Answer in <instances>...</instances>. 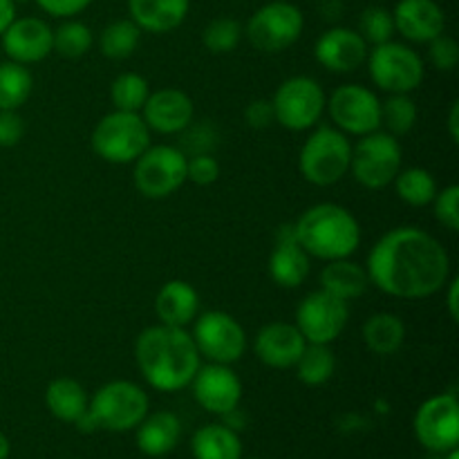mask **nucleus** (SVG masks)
<instances>
[{
  "label": "nucleus",
  "instance_id": "1",
  "mask_svg": "<svg viewBox=\"0 0 459 459\" xmlns=\"http://www.w3.org/2000/svg\"><path fill=\"white\" fill-rule=\"evenodd\" d=\"M368 278L393 299H430L446 287L451 258L442 242L420 227L384 233L368 255Z\"/></svg>",
  "mask_w": 459,
  "mask_h": 459
},
{
  "label": "nucleus",
  "instance_id": "2",
  "mask_svg": "<svg viewBox=\"0 0 459 459\" xmlns=\"http://www.w3.org/2000/svg\"><path fill=\"white\" fill-rule=\"evenodd\" d=\"M134 361L148 385L160 393H178L191 385L200 370V352L186 327H170L160 323L137 336Z\"/></svg>",
  "mask_w": 459,
  "mask_h": 459
},
{
  "label": "nucleus",
  "instance_id": "3",
  "mask_svg": "<svg viewBox=\"0 0 459 459\" xmlns=\"http://www.w3.org/2000/svg\"><path fill=\"white\" fill-rule=\"evenodd\" d=\"M294 233L309 258L339 260L350 258L361 245V227L345 206L334 202L314 204L296 220Z\"/></svg>",
  "mask_w": 459,
  "mask_h": 459
},
{
  "label": "nucleus",
  "instance_id": "4",
  "mask_svg": "<svg viewBox=\"0 0 459 459\" xmlns=\"http://www.w3.org/2000/svg\"><path fill=\"white\" fill-rule=\"evenodd\" d=\"M352 143L334 126H318L300 148L299 166L303 178L314 186H334L350 173Z\"/></svg>",
  "mask_w": 459,
  "mask_h": 459
},
{
  "label": "nucleus",
  "instance_id": "5",
  "mask_svg": "<svg viewBox=\"0 0 459 459\" xmlns=\"http://www.w3.org/2000/svg\"><path fill=\"white\" fill-rule=\"evenodd\" d=\"M92 151L108 164H134L151 146V128L139 112L115 110L92 130Z\"/></svg>",
  "mask_w": 459,
  "mask_h": 459
},
{
  "label": "nucleus",
  "instance_id": "6",
  "mask_svg": "<svg viewBox=\"0 0 459 459\" xmlns=\"http://www.w3.org/2000/svg\"><path fill=\"white\" fill-rule=\"evenodd\" d=\"M403 164V151L397 137L385 130L363 134L352 148L350 170L368 191H381L394 182Z\"/></svg>",
  "mask_w": 459,
  "mask_h": 459
},
{
  "label": "nucleus",
  "instance_id": "7",
  "mask_svg": "<svg viewBox=\"0 0 459 459\" xmlns=\"http://www.w3.org/2000/svg\"><path fill=\"white\" fill-rule=\"evenodd\" d=\"M88 411L99 429L128 433L137 429L148 415V394L133 381H110L92 394Z\"/></svg>",
  "mask_w": 459,
  "mask_h": 459
},
{
  "label": "nucleus",
  "instance_id": "8",
  "mask_svg": "<svg viewBox=\"0 0 459 459\" xmlns=\"http://www.w3.org/2000/svg\"><path fill=\"white\" fill-rule=\"evenodd\" d=\"M368 70L377 88L388 94H411L424 81V61L406 43L388 40L368 54Z\"/></svg>",
  "mask_w": 459,
  "mask_h": 459
},
{
  "label": "nucleus",
  "instance_id": "9",
  "mask_svg": "<svg viewBox=\"0 0 459 459\" xmlns=\"http://www.w3.org/2000/svg\"><path fill=\"white\" fill-rule=\"evenodd\" d=\"M188 155L175 146H148L134 160V186L148 200H164L186 182Z\"/></svg>",
  "mask_w": 459,
  "mask_h": 459
},
{
  "label": "nucleus",
  "instance_id": "10",
  "mask_svg": "<svg viewBox=\"0 0 459 459\" xmlns=\"http://www.w3.org/2000/svg\"><path fill=\"white\" fill-rule=\"evenodd\" d=\"M305 16L294 3L273 0L251 13L247 22V39L264 54H278L290 49L300 39Z\"/></svg>",
  "mask_w": 459,
  "mask_h": 459
},
{
  "label": "nucleus",
  "instance_id": "11",
  "mask_svg": "<svg viewBox=\"0 0 459 459\" xmlns=\"http://www.w3.org/2000/svg\"><path fill=\"white\" fill-rule=\"evenodd\" d=\"M325 92L312 76H291L273 92L272 106L276 121L287 130H309L325 112Z\"/></svg>",
  "mask_w": 459,
  "mask_h": 459
},
{
  "label": "nucleus",
  "instance_id": "12",
  "mask_svg": "<svg viewBox=\"0 0 459 459\" xmlns=\"http://www.w3.org/2000/svg\"><path fill=\"white\" fill-rule=\"evenodd\" d=\"M325 108L334 121V128L343 134L363 137L381 128V101L366 85H339L325 101Z\"/></svg>",
  "mask_w": 459,
  "mask_h": 459
},
{
  "label": "nucleus",
  "instance_id": "13",
  "mask_svg": "<svg viewBox=\"0 0 459 459\" xmlns=\"http://www.w3.org/2000/svg\"><path fill=\"white\" fill-rule=\"evenodd\" d=\"M195 327H193V341L200 352V357H206L211 363H231L240 361V357L247 350V334L245 327L227 312H204L197 316Z\"/></svg>",
  "mask_w": 459,
  "mask_h": 459
},
{
  "label": "nucleus",
  "instance_id": "14",
  "mask_svg": "<svg viewBox=\"0 0 459 459\" xmlns=\"http://www.w3.org/2000/svg\"><path fill=\"white\" fill-rule=\"evenodd\" d=\"M417 442L433 453H448L459 446V403L455 393L435 394L415 412Z\"/></svg>",
  "mask_w": 459,
  "mask_h": 459
},
{
  "label": "nucleus",
  "instance_id": "15",
  "mask_svg": "<svg viewBox=\"0 0 459 459\" xmlns=\"http://www.w3.org/2000/svg\"><path fill=\"white\" fill-rule=\"evenodd\" d=\"M348 303L327 291L318 290L305 296L296 309V323L307 343L330 345L343 334L348 325Z\"/></svg>",
  "mask_w": 459,
  "mask_h": 459
},
{
  "label": "nucleus",
  "instance_id": "16",
  "mask_svg": "<svg viewBox=\"0 0 459 459\" xmlns=\"http://www.w3.org/2000/svg\"><path fill=\"white\" fill-rule=\"evenodd\" d=\"M195 402L213 415H227L240 406L242 381L236 372L224 363L200 366L191 381Z\"/></svg>",
  "mask_w": 459,
  "mask_h": 459
},
{
  "label": "nucleus",
  "instance_id": "17",
  "mask_svg": "<svg viewBox=\"0 0 459 459\" xmlns=\"http://www.w3.org/2000/svg\"><path fill=\"white\" fill-rule=\"evenodd\" d=\"M0 39H3V49L9 61L31 65V63L45 61L52 54L54 30L43 18H13Z\"/></svg>",
  "mask_w": 459,
  "mask_h": 459
},
{
  "label": "nucleus",
  "instance_id": "18",
  "mask_svg": "<svg viewBox=\"0 0 459 459\" xmlns=\"http://www.w3.org/2000/svg\"><path fill=\"white\" fill-rule=\"evenodd\" d=\"M143 121L151 133L178 134L193 124L195 106L186 92L178 88H161L151 92L142 108Z\"/></svg>",
  "mask_w": 459,
  "mask_h": 459
},
{
  "label": "nucleus",
  "instance_id": "19",
  "mask_svg": "<svg viewBox=\"0 0 459 459\" xmlns=\"http://www.w3.org/2000/svg\"><path fill=\"white\" fill-rule=\"evenodd\" d=\"M314 56L325 70L336 74H348L361 67L368 58V43L357 30L350 27H330L318 36L314 45Z\"/></svg>",
  "mask_w": 459,
  "mask_h": 459
},
{
  "label": "nucleus",
  "instance_id": "20",
  "mask_svg": "<svg viewBox=\"0 0 459 459\" xmlns=\"http://www.w3.org/2000/svg\"><path fill=\"white\" fill-rule=\"evenodd\" d=\"M393 21L394 31L408 43H430L446 30V13L435 0H399Z\"/></svg>",
  "mask_w": 459,
  "mask_h": 459
},
{
  "label": "nucleus",
  "instance_id": "21",
  "mask_svg": "<svg viewBox=\"0 0 459 459\" xmlns=\"http://www.w3.org/2000/svg\"><path fill=\"white\" fill-rule=\"evenodd\" d=\"M305 336L294 323H269L255 334L254 352L264 366L273 370H290L303 354Z\"/></svg>",
  "mask_w": 459,
  "mask_h": 459
},
{
  "label": "nucleus",
  "instance_id": "22",
  "mask_svg": "<svg viewBox=\"0 0 459 459\" xmlns=\"http://www.w3.org/2000/svg\"><path fill=\"white\" fill-rule=\"evenodd\" d=\"M309 254L299 245L294 233V224L281 227L276 238V247L269 258V276L278 287L296 290L303 285L309 276Z\"/></svg>",
  "mask_w": 459,
  "mask_h": 459
},
{
  "label": "nucleus",
  "instance_id": "23",
  "mask_svg": "<svg viewBox=\"0 0 459 459\" xmlns=\"http://www.w3.org/2000/svg\"><path fill=\"white\" fill-rule=\"evenodd\" d=\"M191 0H128L130 21L142 31L169 34L186 21Z\"/></svg>",
  "mask_w": 459,
  "mask_h": 459
},
{
  "label": "nucleus",
  "instance_id": "24",
  "mask_svg": "<svg viewBox=\"0 0 459 459\" xmlns=\"http://www.w3.org/2000/svg\"><path fill=\"white\" fill-rule=\"evenodd\" d=\"M200 312V296L188 282L169 281L155 299V314L160 323L170 327L191 325Z\"/></svg>",
  "mask_w": 459,
  "mask_h": 459
},
{
  "label": "nucleus",
  "instance_id": "25",
  "mask_svg": "<svg viewBox=\"0 0 459 459\" xmlns=\"http://www.w3.org/2000/svg\"><path fill=\"white\" fill-rule=\"evenodd\" d=\"M182 439V421L169 411L152 412L137 426V448L148 457H164Z\"/></svg>",
  "mask_w": 459,
  "mask_h": 459
},
{
  "label": "nucleus",
  "instance_id": "26",
  "mask_svg": "<svg viewBox=\"0 0 459 459\" xmlns=\"http://www.w3.org/2000/svg\"><path fill=\"white\" fill-rule=\"evenodd\" d=\"M368 285H370V278H368L366 267L350 258L330 260L321 272V290L345 303L366 294Z\"/></svg>",
  "mask_w": 459,
  "mask_h": 459
},
{
  "label": "nucleus",
  "instance_id": "27",
  "mask_svg": "<svg viewBox=\"0 0 459 459\" xmlns=\"http://www.w3.org/2000/svg\"><path fill=\"white\" fill-rule=\"evenodd\" d=\"M363 343L372 354L379 357H390L399 352L406 341V325L397 314L379 312L363 323Z\"/></svg>",
  "mask_w": 459,
  "mask_h": 459
},
{
  "label": "nucleus",
  "instance_id": "28",
  "mask_svg": "<svg viewBox=\"0 0 459 459\" xmlns=\"http://www.w3.org/2000/svg\"><path fill=\"white\" fill-rule=\"evenodd\" d=\"M195 459H242L240 435L224 424L202 426L191 439Z\"/></svg>",
  "mask_w": 459,
  "mask_h": 459
},
{
  "label": "nucleus",
  "instance_id": "29",
  "mask_svg": "<svg viewBox=\"0 0 459 459\" xmlns=\"http://www.w3.org/2000/svg\"><path fill=\"white\" fill-rule=\"evenodd\" d=\"M45 403H48V411L56 417L58 421H65V424H74L85 411H88V393H85L83 385L76 379H54L52 384L45 390Z\"/></svg>",
  "mask_w": 459,
  "mask_h": 459
},
{
  "label": "nucleus",
  "instance_id": "30",
  "mask_svg": "<svg viewBox=\"0 0 459 459\" xmlns=\"http://www.w3.org/2000/svg\"><path fill=\"white\" fill-rule=\"evenodd\" d=\"M394 188H397L399 200L406 202L408 206H429L433 204L435 195H437V182H435L433 173L420 166L412 169H402L394 178Z\"/></svg>",
  "mask_w": 459,
  "mask_h": 459
},
{
  "label": "nucleus",
  "instance_id": "31",
  "mask_svg": "<svg viewBox=\"0 0 459 459\" xmlns=\"http://www.w3.org/2000/svg\"><path fill=\"white\" fill-rule=\"evenodd\" d=\"M294 368L296 375H299V379L303 381L305 385H312V388L325 385L327 381L332 379V375H334V352L330 350V345L307 343Z\"/></svg>",
  "mask_w": 459,
  "mask_h": 459
},
{
  "label": "nucleus",
  "instance_id": "32",
  "mask_svg": "<svg viewBox=\"0 0 459 459\" xmlns=\"http://www.w3.org/2000/svg\"><path fill=\"white\" fill-rule=\"evenodd\" d=\"M34 76L21 63H0V110H18L30 99Z\"/></svg>",
  "mask_w": 459,
  "mask_h": 459
},
{
  "label": "nucleus",
  "instance_id": "33",
  "mask_svg": "<svg viewBox=\"0 0 459 459\" xmlns=\"http://www.w3.org/2000/svg\"><path fill=\"white\" fill-rule=\"evenodd\" d=\"M139 40H142V30L130 18H119V21H112L110 25H106V30L101 31L99 48L106 58L124 61V58L133 56L134 49L139 48Z\"/></svg>",
  "mask_w": 459,
  "mask_h": 459
},
{
  "label": "nucleus",
  "instance_id": "34",
  "mask_svg": "<svg viewBox=\"0 0 459 459\" xmlns=\"http://www.w3.org/2000/svg\"><path fill=\"white\" fill-rule=\"evenodd\" d=\"M94 34L85 22L67 18L65 22L54 30L52 52H56L63 58H81L92 49Z\"/></svg>",
  "mask_w": 459,
  "mask_h": 459
},
{
  "label": "nucleus",
  "instance_id": "35",
  "mask_svg": "<svg viewBox=\"0 0 459 459\" xmlns=\"http://www.w3.org/2000/svg\"><path fill=\"white\" fill-rule=\"evenodd\" d=\"M148 97H151V85L137 72H124L110 85V101L115 110L142 112Z\"/></svg>",
  "mask_w": 459,
  "mask_h": 459
},
{
  "label": "nucleus",
  "instance_id": "36",
  "mask_svg": "<svg viewBox=\"0 0 459 459\" xmlns=\"http://www.w3.org/2000/svg\"><path fill=\"white\" fill-rule=\"evenodd\" d=\"M417 124V106L411 94H390L381 101V126L393 137H403Z\"/></svg>",
  "mask_w": 459,
  "mask_h": 459
},
{
  "label": "nucleus",
  "instance_id": "37",
  "mask_svg": "<svg viewBox=\"0 0 459 459\" xmlns=\"http://www.w3.org/2000/svg\"><path fill=\"white\" fill-rule=\"evenodd\" d=\"M242 25L236 18H215L202 31V43L211 54H229L240 45Z\"/></svg>",
  "mask_w": 459,
  "mask_h": 459
},
{
  "label": "nucleus",
  "instance_id": "38",
  "mask_svg": "<svg viewBox=\"0 0 459 459\" xmlns=\"http://www.w3.org/2000/svg\"><path fill=\"white\" fill-rule=\"evenodd\" d=\"M359 34L366 40L368 45H381L393 40L394 31V21L393 12L379 4H372V7L363 9L361 16H359Z\"/></svg>",
  "mask_w": 459,
  "mask_h": 459
},
{
  "label": "nucleus",
  "instance_id": "39",
  "mask_svg": "<svg viewBox=\"0 0 459 459\" xmlns=\"http://www.w3.org/2000/svg\"><path fill=\"white\" fill-rule=\"evenodd\" d=\"M433 213L435 220L442 224L448 231H457L459 229V186L451 184V186L437 191L433 200Z\"/></svg>",
  "mask_w": 459,
  "mask_h": 459
},
{
  "label": "nucleus",
  "instance_id": "40",
  "mask_svg": "<svg viewBox=\"0 0 459 459\" xmlns=\"http://www.w3.org/2000/svg\"><path fill=\"white\" fill-rule=\"evenodd\" d=\"M429 58L439 72H453L459 63V45L455 39L439 34L429 43Z\"/></svg>",
  "mask_w": 459,
  "mask_h": 459
},
{
  "label": "nucleus",
  "instance_id": "41",
  "mask_svg": "<svg viewBox=\"0 0 459 459\" xmlns=\"http://www.w3.org/2000/svg\"><path fill=\"white\" fill-rule=\"evenodd\" d=\"M218 178H220V164L211 152L188 157L186 179H191L193 184H197V186H209V184L218 182Z\"/></svg>",
  "mask_w": 459,
  "mask_h": 459
},
{
  "label": "nucleus",
  "instance_id": "42",
  "mask_svg": "<svg viewBox=\"0 0 459 459\" xmlns=\"http://www.w3.org/2000/svg\"><path fill=\"white\" fill-rule=\"evenodd\" d=\"M22 134H25V121L18 110H0V146H16L21 143Z\"/></svg>",
  "mask_w": 459,
  "mask_h": 459
},
{
  "label": "nucleus",
  "instance_id": "43",
  "mask_svg": "<svg viewBox=\"0 0 459 459\" xmlns=\"http://www.w3.org/2000/svg\"><path fill=\"white\" fill-rule=\"evenodd\" d=\"M45 13L54 18H74L90 7L94 0H34Z\"/></svg>",
  "mask_w": 459,
  "mask_h": 459
},
{
  "label": "nucleus",
  "instance_id": "44",
  "mask_svg": "<svg viewBox=\"0 0 459 459\" xmlns=\"http://www.w3.org/2000/svg\"><path fill=\"white\" fill-rule=\"evenodd\" d=\"M245 121L247 126H251V128L255 130L269 128V126L276 121L272 101H267V99H255V101H251L249 106L245 108Z\"/></svg>",
  "mask_w": 459,
  "mask_h": 459
},
{
  "label": "nucleus",
  "instance_id": "45",
  "mask_svg": "<svg viewBox=\"0 0 459 459\" xmlns=\"http://www.w3.org/2000/svg\"><path fill=\"white\" fill-rule=\"evenodd\" d=\"M448 291H446V307H448V316L453 321H459V278H453V281L446 282Z\"/></svg>",
  "mask_w": 459,
  "mask_h": 459
},
{
  "label": "nucleus",
  "instance_id": "46",
  "mask_svg": "<svg viewBox=\"0 0 459 459\" xmlns=\"http://www.w3.org/2000/svg\"><path fill=\"white\" fill-rule=\"evenodd\" d=\"M13 18H16V3L13 0H0V36L12 25Z\"/></svg>",
  "mask_w": 459,
  "mask_h": 459
},
{
  "label": "nucleus",
  "instance_id": "47",
  "mask_svg": "<svg viewBox=\"0 0 459 459\" xmlns=\"http://www.w3.org/2000/svg\"><path fill=\"white\" fill-rule=\"evenodd\" d=\"M448 134L453 142H459V101H455L448 110Z\"/></svg>",
  "mask_w": 459,
  "mask_h": 459
},
{
  "label": "nucleus",
  "instance_id": "48",
  "mask_svg": "<svg viewBox=\"0 0 459 459\" xmlns=\"http://www.w3.org/2000/svg\"><path fill=\"white\" fill-rule=\"evenodd\" d=\"M9 453H12V444H9L7 435L0 433V459H9Z\"/></svg>",
  "mask_w": 459,
  "mask_h": 459
},
{
  "label": "nucleus",
  "instance_id": "49",
  "mask_svg": "<svg viewBox=\"0 0 459 459\" xmlns=\"http://www.w3.org/2000/svg\"><path fill=\"white\" fill-rule=\"evenodd\" d=\"M444 459H459V451L455 448V451H448L444 453Z\"/></svg>",
  "mask_w": 459,
  "mask_h": 459
},
{
  "label": "nucleus",
  "instance_id": "50",
  "mask_svg": "<svg viewBox=\"0 0 459 459\" xmlns=\"http://www.w3.org/2000/svg\"><path fill=\"white\" fill-rule=\"evenodd\" d=\"M16 4H25V3H31V0H13Z\"/></svg>",
  "mask_w": 459,
  "mask_h": 459
}]
</instances>
